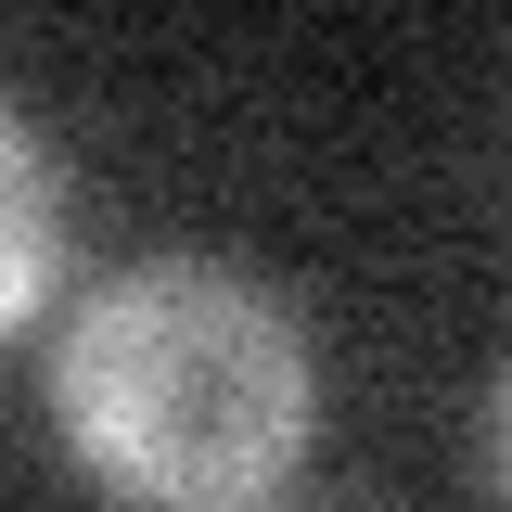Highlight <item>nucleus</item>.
Returning a JSON list of instances; mask_svg holds the SVG:
<instances>
[{"instance_id": "1", "label": "nucleus", "mask_w": 512, "mask_h": 512, "mask_svg": "<svg viewBox=\"0 0 512 512\" xmlns=\"http://www.w3.org/2000/svg\"><path fill=\"white\" fill-rule=\"evenodd\" d=\"M52 436L128 512H269L320 436L308 320L231 256H128L52 333Z\"/></svg>"}, {"instance_id": "3", "label": "nucleus", "mask_w": 512, "mask_h": 512, "mask_svg": "<svg viewBox=\"0 0 512 512\" xmlns=\"http://www.w3.org/2000/svg\"><path fill=\"white\" fill-rule=\"evenodd\" d=\"M474 461H487V500L512 512V359H500V384H487V423H474Z\"/></svg>"}, {"instance_id": "2", "label": "nucleus", "mask_w": 512, "mask_h": 512, "mask_svg": "<svg viewBox=\"0 0 512 512\" xmlns=\"http://www.w3.org/2000/svg\"><path fill=\"white\" fill-rule=\"evenodd\" d=\"M64 231H77V205H64V154L26 128V103H0V346L52 308Z\"/></svg>"}]
</instances>
